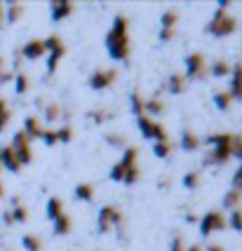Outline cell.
Instances as JSON below:
<instances>
[{
	"mask_svg": "<svg viewBox=\"0 0 242 251\" xmlns=\"http://www.w3.org/2000/svg\"><path fill=\"white\" fill-rule=\"evenodd\" d=\"M104 45H106V52L113 61L122 64L130 59V22L125 14H115L113 26L104 38Z\"/></svg>",
	"mask_w": 242,
	"mask_h": 251,
	"instance_id": "6da1fadb",
	"label": "cell"
},
{
	"mask_svg": "<svg viewBox=\"0 0 242 251\" xmlns=\"http://www.w3.org/2000/svg\"><path fill=\"white\" fill-rule=\"evenodd\" d=\"M238 28V19L228 14L226 10H216L214 12V17H212V22L207 24V33L209 35H214V38H226V35H233Z\"/></svg>",
	"mask_w": 242,
	"mask_h": 251,
	"instance_id": "7a4b0ae2",
	"label": "cell"
},
{
	"mask_svg": "<svg viewBox=\"0 0 242 251\" xmlns=\"http://www.w3.org/2000/svg\"><path fill=\"white\" fill-rule=\"evenodd\" d=\"M122 223H125V216H122V211L118 207H113V204H106V207L99 209V216H97V230H99L101 235L104 232H108L115 228H122Z\"/></svg>",
	"mask_w": 242,
	"mask_h": 251,
	"instance_id": "3957f363",
	"label": "cell"
},
{
	"mask_svg": "<svg viewBox=\"0 0 242 251\" xmlns=\"http://www.w3.org/2000/svg\"><path fill=\"white\" fill-rule=\"evenodd\" d=\"M136 160H139V148H134V146H127L125 148V153H122L120 157V162L118 164H113L110 167V178L113 181H118V183H122V176L127 174L132 167H136Z\"/></svg>",
	"mask_w": 242,
	"mask_h": 251,
	"instance_id": "277c9868",
	"label": "cell"
},
{
	"mask_svg": "<svg viewBox=\"0 0 242 251\" xmlns=\"http://www.w3.org/2000/svg\"><path fill=\"white\" fill-rule=\"evenodd\" d=\"M226 216L216 211V209H212L207 211L202 219H198V230H200V237H209L212 232H221V230H226Z\"/></svg>",
	"mask_w": 242,
	"mask_h": 251,
	"instance_id": "5b68a950",
	"label": "cell"
},
{
	"mask_svg": "<svg viewBox=\"0 0 242 251\" xmlns=\"http://www.w3.org/2000/svg\"><path fill=\"white\" fill-rule=\"evenodd\" d=\"M136 127H139V131H141L143 139H153V143H155V141H169V139H167L165 125H160L158 120L148 118V115H141V118H136Z\"/></svg>",
	"mask_w": 242,
	"mask_h": 251,
	"instance_id": "8992f818",
	"label": "cell"
},
{
	"mask_svg": "<svg viewBox=\"0 0 242 251\" xmlns=\"http://www.w3.org/2000/svg\"><path fill=\"white\" fill-rule=\"evenodd\" d=\"M12 151H14V155H17V160H19V164H31L33 162V148H31V141H28V136L24 134L22 129L17 131L14 136H12Z\"/></svg>",
	"mask_w": 242,
	"mask_h": 251,
	"instance_id": "52a82bcc",
	"label": "cell"
},
{
	"mask_svg": "<svg viewBox=\"0 0 242 251\" xmlns=\"http://www.w3.org/2000/svg\"><path fill=\"white\" fill-rule=\"evenodd\" d=\"M115 80H118V71H115V68H97V71L89 73L87 85H89V89H94V92H104V89H108Z\"/></svg>",
	"mask_w": 242,
	"mask_h": 251,
	"instance_id": "ba28073f",
	"label": "cell"
},
{
	"mask_svg": "<svg viewBox=\"0 0 242 251\" xmlns=\"http://www.w3.org/2000/svg\"><path fill=\"white\" fill-rule=\"evenodd\" d=\"M184 66H186V73H184L186 80H202L205 73H207V59L200 54V52H190L186 56Z\"/></svg>",
	"mask_w": 242,
	"mask_h": 251,
	"instance_id": "9c48e42d",
	"label": "cell"
},
{
	"mask_svg": "<svg viewBox=\"0 0 242 251\" xmlns=\"http://www.w3.org/2000/svg\"><path fill=\"white\" fill-rule=\"evenodd\" d=\"M47 54L43 47V40L40 38H31V40H26L22 45V50H19V56H22L24 61H38V59H43Z\"/></svg>",
	"mask_w": 242,
	"mask_h": 251,
	"instance_id": "30bf717a",
	"label": "cell"
},
{
	"mask_svg": "<svg viewBox=\"0 0 242 251\" xmlns=\"http://www.w3.org/2000/svg\"><path fill=\"white\" fill-rule=\"evenodd\" d=\"M231 157H233L231 143H228V146H212L209 153L205 155V164H207V167H223Z\"/></svg>",
	"mask_w": 242,
	"mask_h": 251,
	"instance_id": "8fae6325",
	"label": "cell"
},
{
	"mask_svg": "<svg viewBox=\"0 0 242 251\" xmlns=\"http://www.w3.org/2000/svg\"><path fill=\"white\" fill-rule=\"evenodd\" d=\"M73 10H76V5L71 0H54V2H50V19L54 24H59L64 19H68L73 14Z\"/></svg>",
	"mask_w": 242,
	"mask_h": 251,
	"instance_id": "7c38bea8",
	"label": "cell"
},
{
	"mask_svg": "<svg viewBox=\"0 0 242 251\" xmlns=\"http://www.w3.org/2000/svg\"><path fill=\"white\" fill-rule=\"evenodd\" d=\"M0 164H2V169L10 172V174H19V172H22V164H19V160H17V155H14L10 143L0 148Z\"/></svg>",
	"mask_w": 242,
	"mask_h": 251,
	"instance_id": "4fadbf2b",
	"label": "cell"
},
{
	"mask_svg": "<svg viewBox=\"0 0 242 251\" xmlns=\"http://www.w3.org/2000/svg\"><path fill=\"white\" fill-rule=\"evenodd\" d=\"M228 94L233 101H242V61L231 68V85H228Z\"/></svg>",
	"mask_w": 242,
	"mask_h": 251,
	"instance_id": "5bb4252c",
	"label": "cell"
},
{
	"mask_svg": "<svg viewBox=\"0 0 242 251\" xmlns=\"http://www.w3.org/2000/svg\"><path fill=\"white\" fill-rule=\"evenodd\" d=\"M43 125H40V118L38 115H26L24 118V134L28 136V141H33V139H40V134H43Z\"/></svg>",
	"mask_w": 242,
	"mask_h": 251,
	"instance_id": "9a60e30c",
	"label": "cell"
},
{
	"mask_svg": "<svg viewBox=\"0 0 242 251\" xmlns=\"http://www.w3.org/2000/svg\"><path fill=\"white\" fill-rule=\"evenodd\" d=\"M200 136L195 134V131L190 129H184L181 131V136H179V146H181V151H186V153H195L200 148Z\"/></svg>",
	"mask_w": 242,
	"mask_h": 251,
	"instance_id": "2e32d148",
	"label": "cell"
},
{
	"mask_svg": "<svg viewBox=\"0 0 242 251\" xmlns=\"http://www.w3.org/2000/svg\"><path fill=\"white\" fill-rule=\"evenodd\" d=\"M61 214H66V211H64V200H61V197H50V200H47V207H45V216L54 223Z\"/></svg>",
	"mask_w": 242,
	"mask_h": 251,
	"instance_id": "e0dca14e",
	"label": "cell"
},
{
	"mask_svg": "<svg viewBox=\"0 0 242 251\" xmlns=\"http://www.w3.org/2000/svg\"><path fill=\"white\" fill-rule=\"evenodd\" d=\"M186 77H184V73H172V75L167 77V92L169 94H174V97H179L184 89H186Z\"/></svg>",
	"mask_w": 242,
	"mask_h": 251,
	"instance_id": "ac0fdd59",
	"label": "cell"
},
{
	"mask_svg": "<svg viewBox=\"0 0 242 251\" xmlns=\"http://www.w3.org/2000/svg\"><path fill=\"white\" fill-rule=\"evenodd\" d=\"M64 56H66V45H61V47H56V50L50 52V56H47V75L56 73V68H59Z\"/></svg>",
	"mask_w": 242,
	"mask_h": 251,
	"instance_id": "d6986e66",
	"label": "cell"
},
{
	"mask_svg": "<svg viewBox=\"0 0 242 251\" xmlns=\"http://www.w3.org/2000/svg\"><path fill=\"white\" fill-rule=\"evenodd\" d=\"M143 113L148 115V118H153V115H162L165 113V103H162V99L158 97H151L143 101Z\"/></svg>",
	"mask_w": 242,
	"mask_h": 251,
	"instance_id": "ffe728a7",
	"label": "cell"
},
{
	"mask_svg": "<svg viewBox=\"0 0 242 251\" xmlns=\"http://www.w3.org/2000/svg\"><path fill=\"white\" fill-rule=\"evenodd\" d=\"M240 202H242V193H240V190H235V188H231V190L223 195V200H221L223 209H228V211L240 209Z\"/></svg>",
	"mask_w": 242,
	"mask_h": 251,
	"instance_id": "44dd1931",
	"label": "cell"
},
{
	"mask_svg": "<svg viewBox=\"0 0 242 251\" xmlns=\"http://www.w3.org/2000/svg\"><path fill=\"white\" fill-rule=\"evenodd\" d=\"M73 195L78 202H94V188H92V183H78L73 188Z\"/></svg>",
	"mask_w": 242,
	"mask_h": 251,
	"instance_id": "7402d4cb",
	"label": "cell"
},
{
	"mask_svg": "<svg viewBox=\"0 0 242 251\" xmlns=\"http://www.w3.org/2000/svg\"><path fill=\"white\" fill-rule=\"evenodd\" d=\"M231 68L233 66L226 61V59H216L214 64L209 66V75L212 77H228L231 75Z\"/></svg>",
	"mask_w": 242,
	"mask_h": 251,
	"instance_id": "603a6c76",
	"label": "cell"
},
{
	"mask_svg": "<svg viewBox=\"0 0 242 251\" xmlns=\"http://www.w3.org/2000/svg\"><path fill=\"white\" fill-rule=\"evenodd\" d=\"M71 230H73V219H71L68 214H61V216L54 221V235L56 237H64Z\"/></svg>",
	"mask_w": 242,
	"mask_h": 251,
	"instance_id": "cb8c5ba5",
	"label": "cell"
},
{
	"mask_svg": "<svg viewBox=\"0 0 242 251\" xmlns=\"http://www.w3.org/2000/svg\"><path fill=\"white\" fill-rule=\"evenodd\" d=\"M12 82H14V92H17L19 97H22V94H26V92L31 89V77L26 75L24 71L14 73V80H12Z\"/></svg>",
	"mask_w": 242,
	"mask_h": 251,
	"instance_id": "d4e9b609",
	"label": "cell"
},
{
	"mask_svg": "<svg viewBox=\"0 0 242 251\" xmlns=\"http://www.w3.org/2000/svg\"><path fill=\"white\" fill-rule=\"evenodd\" d=\"M176 22H179V12L174 7H169L160 14V28H176Z\"/></svg>",
	"mask_w": 242,
	"mask_h": 251,
	"instance_id": "484cf974",
	"label": "cell"
},
{
	"mask_svg": "<svg viewBox=\"0 0 242 251\" xmlns=\"http://www.w3.org/2000/svg\"><path fill=\"white\" fill-rule=\"evenodd\" d=\"M43 118H45L47 122H56L59 118H61V106H59L56 101H50V103H45Z\"/></svg>",
	"mask_w": 242,
	"mask_h": 251,
	"instance_id": "4316f807",
	"label": "cell"
},
{
	"mask_svg": "<svg viewBox=\"0 0 242 251\" xmlns=\"http://www.w3.org/2000/svg\"><path fill=\"white\" fill-rule=\"evenodd\" d=\"M104 141L108 143L110 148H118V151H125V148H127L125 136H122V134H118V131H108V134H104Z\"/></svg>",
	"mask_w": 242,
	"mask_h": 251,
	"instance_id": "83f0119b",
	"label": "cell"
},
{
	"mask_svg": "<svg viewBox=\"0 0 242 251\" xmlns=\"http://www.w3.org/2000/svg\"><path fill=\"white\" fill-rule=\"evenodd\" d=\"M200 183H202L200 172H188V174H184V178H181V186L186 188V190H198Z\"/></svg>",
	"mask_w": 242,
	"mask_h": 251,
	"instance_id": "f1b7e54d",
	"label": "cell"
},
{
	"mask_svg": "<svg viewBox=\"0 0 242 251\" xmlns=\"http://www.w3.org/2000/svg\"><path fill=\"white\" fill-rule=\"evenodd\" d=\"M22 247L26 251H40L43 249V240L38 237V235H31V232H26L22 237Z\"/></svg>",
	"mask_w": 242,
	"mask_h": 251,
	"instance_id": "f546056e",
	"label": "cell"
},
{
	"mask_svg": "<svg viewBox=\"0 0 242 251\" xmlns=\"http://www.w3.org/2000/svg\"><path fill=\"white\" fill-rule=\"evenodd\" d=\"M24 5L22 2H10V7H7V12H5V17H7V22L10 24H17L19 19L24 17Z\"/></svg>",
	"mask_w": 242,
	"mask_h": 251,
	"instance_id": "4dcf8cb0",
	"label": "cell"
},
{
	"mask_svg": "<svg viewBox=\"0 0 242 251\" xmlns=\"http://www.w3.org/2000/svg\"><path fill=\"white\" fill-rule=\"evenodd\" d=\"M10 120H12V110H10V106H7V101L0 97V134L7 129Z\"/></svg>",
	"mask_w": 242,
	"mask_h": 251,
	"instance_id": "1f68e13d",
	"label": "cell"
},
{
	"mask_svg": "<svg viewBox=\"0 0 242 251\" xmlns=\"http://www.w3.org/2000/svg\"><path fill=\"white\" fill-rule=\"evenodd\" d=\"M153 155L158 160H167L172 155V143L169 141H155L153 143Z\"/></svg>",
	"mask_w": 242,
	"mask_h": 251,
	"instance_id": "d6a6232c",
	"label": "cell"
},
{
	"mask_svg": "<svg viewBox=\"0 0 242 251\" xmlns=\"http://www.w3.org/2000/svg\"><path fill=\"white\" fill-rule=\"evenodd\" d=\"M110 118H113V115L104 108H94V110H89L87 113V120L92 122V125H104V122L110 120Z\"/></svg>",
	"mask_w": 242,
	"mask_h": 251,
	"instance_id": "836d02e7",
	"label": "cell"
},
{
	"mask_svg": "<svg viewBox=\"0 0 242 251\" xmlns=\"http://www.w3.org/2000/svg\"><path fill=\"white\" fill-rule=\"evenodd\" d=\"M214 106L219 110H228L233 106V99L228 92H214Z\"/></svg>",
	"mask_w": 242,
	"mask_h": 251,
	"instance_id": "e575fe53",
	"label": "cell"
},
{
	"mask_svg": "<svg viewBox=\"0 0 242 251\" xmlns=\"http://www.w3.org/2000/svg\"><path fill=\"white\" fill-rule=\"evenodd\" d=\"M226 226L235 232H242V209H235L228 214V219H226Z\"/></svg>",
	"mask_w": 242,
	"mask_h": 251,
	"instance_id": "d590c367",
	"label": "cell"
},
{
	"mask_svg": "<svg viewBox=\"0 0 242 251\" xmlns=\"http://www.w3.org/2000/svg\"><path fill=\"white\" fill-rule=\"evenodd\" d=\"M130 106H132V113L136 115V118L146 115V113H143V97L139 94V92H132V97H130Z\"/></svg>",
	"mask_w": 242,
	"mask_h": 251,
	"instance_id": "8d00e7d4",
	"label": "cell"
},
{
	"mask_svg": "<svg viewBox=\"0 0 242 251\" xmlns=\"http://www.w3.org/2000/svg\"><path fill=\"white\" fill-rule=\"evenodd\" d=\"M56 131V141L59 143H71L73 141V127H71V125H61V127H59V129H54Z\"/></svg>",
	"mask_w": 242,
	"mask_h": 251,
	"instance_id": "74e56055",
	"label": "cell"
},
{
	"mask_svg": "<svg viewBox=\"0 0 242 251\" xmlns=\"http://www.w3.org/2000/svg\"><path fill=\"white\" fill-rule=\"evenodd\" d=\"M10 214H12V223H26V219H28V209L24 207V204L12 207Z\"/></svg>",
	"mask_w": 242,
	"mask_h": 251,
	"instance_id": "f35d334b",
	"label": "cell"
},
{
	"mask_svg": "<svg viewBox=\"0 0 242 251\" xmlns=\"http://www.w3.org/2000/svg\"><path fill=\"white\" fill-rule=\"evenodd\" d=\"M233 139V134H209L207 143L209 146H228Z\"/></svg>",
	"mask_w": 242,
	"mask_h": 251,
	"instance_id": "ab89813d",
	"label": "cell"
},
{
	"mask_svg": "<svg viewBox=\"0 0 242 251\" xmlns=\"http://www.w3.org/2000/svg\"><path fill=\"white\" fill-rule=\"evenodd\" d=\"M61 38L56 35V33H52V35H47L43 40V47H45V52H52V50H56V47H61Z\"/></svg>",
	"mask_w": 242,
	"mask_h": 251,
	"instance_id": "60d3db41",
	"label": "cell"
},
{
	"mask_svg": "<svg viewBox=\"0 0 242 251\" xmlns=\"http://www.w3.org/2000/svg\"><path fill=\"white\" fill-rule=\"evenodd\" d=\"M231 155L242 162V134H238V136L231 139Z\"/></svg>",
	"mask_w": 242,
	"mask_h": 251,
	"instance_id": "b9f144b4",
	"label": "cell"
},
{
	"mask_svg": "<svg viewBox=\"0 0 242 251\" xmlns=\"http://www.w3.org/2000/svg\"><path fill=\"white\" fill-rule=\"evenodd\" d=\"M40 139H43L45 146H56V131L54 129H43V134H40Z\"/></svg>",
	"mask_w": 242,
	"mask_h": 251,
	"instance_id": "7bdbcfd3",
	"label": "cell"
},
{
	"mask_svg": "<svg viewBox=\"0 0 242 251\" xmlns=\"http://www.w3.org/2000/svg\"><path fill=\"white\" fill-rule=\"evenodd\" d=\"M169 251H186L184 235H174V237H172V242H169Z\"/></svg>",
	"mask_w": 242,
	"mask_h": 251,
	"instance_id": "ee69618b",
	"label": "cell"
},
{
	"mask_svg": "<svg viewBox=\"0 0 242 251\" xmlns=\"http://www.w3.org/2000/svg\"><path fill=\"white\" fill-rule=\"evenodd\" d=\"M160 43H172L176 38V28H160Z\"/></svg>",
	"mask_w": 242,
	"mask_h": 251,
	"instance_id": "f6af8a7d",
	"label": "cell"
},
{
	"mask_svg": "<svg viewBox=\"0 0 242 251\" xmlns=\"http://www.w3.org/2000/svg\"><path fill=\"white\" fill-rule=\"evenodd\" d=\"M233 188L242 193V162L238 164V169H235V174H233Z\"/></svg>",
	"mask_w": 242,
	"mask_h": 251,
	"instance_id": "bcb514c9",
	"label": "cell"
},
{
	"mask_svg": "<svg viewBox=\"0 0 242 251\" xmlns=\"http://www.w3.org/2000/svg\"><path fill=\"white\" fill-rule=\"evenodd\" d=\"M12 80H14V71L2 68V71H0V87H2V85H7V82H12Z\"/></svg>",
	"mask_w": 242,
	"mask_h": 251,
	"instance_id": "7dc6e473",
	"label": "cell"
},
{
	"mask_svg": "<svg viewBox=\"0 0 242 251\" xmlns=\"http://www.w3.org/2000/svg\"><path fill=\"white\" fill-rule=\"evenodd\" d=\"M158 186H160V188H169V186H172V178H169V176L160 178V181H158Z\"/></svg>",
	"mask_w": 242,
	"mask_h": 251,
	"instance_id": "c3c4849f",
	"label": "cell"
},
{
	"mask_svg": "<svg viewBox=\"0 0 242 251\" xmlns=\"http://www.w3.org/2000/svg\"><path fill=\"white\" fill-rule=\"evenodd\" d=\"M2 221H5L7 226H12V214H10V209H5V211H2Z\"/></svg>",
	"mask_w": 242,
	"mask_h": 251,
	"instance_id": "681fc988",
	"label": "cell"
},
{
	"mask_svg": "<svg viewBox=\"0 0 242 251\" xmlns=\"http://www.w3.org/2000/svg\"><path fill=\"white\" fill-rule=\"evenodd\" d=\"M186 221H188V223H195V221H198V214H195V211H188Z\"/></svg>",
	"mask_w": 242,
	"mask_h": 251,
	"instance_id": "f907efd6",
	"label": "cell"
},
{
	"mask_svg": "<svg viewBox=\"0 0 242 251\" xmlns=\"http://www.w3.org/2000/svg\"><path fill=\"white\" fill-rule=\"evenodd\" d=\"M207 251H226V249L219 247V244H207Z\"/></svg>",
	"mask_w": 242,
	"mask_h": 251,
	"instance_id": "816d5d0a",
	"label": "cell"
},
{
	"mask_svg": "<svg viewBox=\"0 0 242 251\" xmlns=\"http://www.w3.org/2000/svg\"><path fill=\"white\" fill-rule=\"evenodd\" d=\"M186 251H202V247L200 244H190V247H186Z\"/></svg>",
	"mask_w": 242,
	"mask_h": 251,
	"instance_id": "f5cc1de1",
	"label": "cell"
},
{
	"mask_svg": "<svg viewBox=\"0 0 242 251\" xmlns=\"http://www.w3.org/2000/svg\"><path fill=\"white\" fill-rule=\"evenodd\" d=\"M5 197V186H2V181H0V200Z\"/></svg>",
	"mask_w": 242,
	"mask_h": 251,
	"instance_id": "db71d44e",
	"label": "cell"
},
{
	"mask_svg": "<svg viewBox=\"0 0 242 251\" xmlns=\"http://www.w3.org/2000/svg\"><path fill=\"white\" fill-rule=\"evenodd\" d=\"M2 14H5V7H2V2H0V22H2Z\"/></svg>",
	"mask_w": 242,
	"mask_h": 251,
	"instance_id": "11a10c76",
	"label": "cell"
},
{
	"mask_svg": "<svg viewBox=\"0 0 242 251\" xmlns=\"http://www.w3.org/2000/svg\"><path fill=\"white\" fill-rule=\"evenodd\" d=\"M5 68V59H2V54H0V71Z\"/></svg>",
	"mask_w": 242,
	"mask_h": 251,
	"instance_id": "9f6ffc18",
	"label": "cell"
},
{
	"mask_svg": "<svg viewBox=\"0 0 242 251\" xmlns=\"http://www.w3.org/2000/svg\"><path fill=\"white\" fill-rule=\"evenodd\" d=\"M0 172H2V164H0Z\"/></svg>",
	"mask_w": 242,
	"mask_h": 251,
	"instance_id": "6f0895ef",
	"label": "cell"
}]
</instances>
